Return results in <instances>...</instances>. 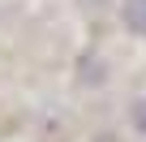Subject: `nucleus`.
Segmentation results:
<instances>
[{
	"mask_svg": "<svg viewBox=\"0 0 146 142\" xmlns=\"http://www.w3.org/2000/svg\"><path fill=\"white\" fill-rule=\"evenodd\" d=\"M125 22H129V30L146 35V0H125Z\"/></svg>",
	"mask_w": 146,
	"mask_h": 142,
	"instance_id": "obj_1",
	"label": "nucleus"
},
{
	"mask_svg": "<svg viewBox=\"0 0 146 142\" xmlns=\"http://www.w3.org/2000/svg\"><path fill=\"white\" fill-rule=\"evenodd\" d=\"M137 129H146V103L137 108Z\"/></svg>",
	"mask_w": 146,
	"mask_h": 142,
	"instance_id": "obj_2",
	"label": "nucleus"
}]
</instances>
